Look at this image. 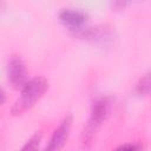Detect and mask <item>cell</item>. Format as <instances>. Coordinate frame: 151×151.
<instances>
[{
    "label": "cell",
    "instance_id": "1",
    "mask_svg": "<svg viewBox=\"0 0 151 151\" xmlns=\"http://www.w3.org/2000/svg\"><path fill=\"white\" fill-rule=\"evenodd\" d=\"M48 90V81L44 77H34L26 81V84L21 87V92L19 98L12 105L11 112L14 116H20L26 111L31 110L37 101L41 99V97Z\"/></svg>",
    "mask_w": 151,
    "mask_h": 151
},
{
    "label": "cell",
    "instance_id": "2",
    "mask_svg": "<svg viewBox=\"0 0 151 151\" xmlns=\"http://www.w3.org/2000/svg\"><path fill=\"white\" fill-rule=\"evenodd\" d=\"M109 111H110V99L107 97H101L93 103L87 124L85 125L81 132L83 147L88 149L92 146V144L94 143L97 132L99 131L100 126L103 125V123L109 116Z\"/></svg>",
    "mask_w": 151,
    "mask_h": 151
},
{
    "label": "cell",
    "instance_id": "3",
    "mask_svg": "<svg viewBox=\"0 0 151 151\" xmlns=\"http://www.w3.org/2000/svg\"><path fill=\"white\" fill-rule=\"evenodd\" d=\"M7 79L13 88H21L27 81V70L19 55H11L7 61Z\"/></svg>",
    "mask_w": 151,
    "mask_h": 151
},
{
    "label": "cell",
    "instance_id": "4",
    "mask_svg": "<svg viewBox=\"0 0 151 151\" xmlns=\"http://www.w3.org/2000/svg\"><path fill=\"white\" fill-rule=\"evenodd\" d=\"M87 14L80 9H72V8H65L59 13V20L60 22L68 28L70 31L79 34L84 28H86L87 22Z\"/></svg>",
    "mask_w": 151,
    "mask_h": 151
},
{
    "label": "cell",
    "instance_id": "5",
    "mask_svg": "<svg viewBox=\"0 0 151 151\" xmlns=\"http://www.w3.org/2000/svg\"><path fill=\"white\" fill-rule=\"evenodd\" d=\"M71 125H72V114H67L61 123L59 124V126L54 130L48 145L46 146V149L48 151H57L64 147V145L67 142L68 134H70V130H71Z\"/></svg>",
    "mask_w": 151,
    "mask_h": 151
},
{
    "label": "cell",
    "instance_id": "6",
    "mask_svg": "<svg viewBox=\"0 0 151 151\" xmlns=\"http://www.w3.org/2000/svg\"><path fill=\"white\" fill-rule=\"evenodd\" d=\"M136 92L139 96H147L150 92V77L149 74H145L139 79V81L136 85Z\"/></svg>",
    "mask_w": 151,
    "mask_h": 151
},
{
    "label": "cell",
    "instance_id": "7",
    "mask_svg": "<svg viewBox=\"0 0 151 151\" xmlns=\"http://www.w3.org/2000/svg\"><path fill=\"white\" fill-rule=\"evenodd\" d=\"M40 140H41V133H39V132L34 133V134L26 142V144L22 146V150H37V149L39 147Z\"/></svg>",
    "mask_w": 151,
    "mask_h": 151
},
{
    "label": "cell",
    "instance_id": "8",
    "mask_svg": "<svg viewBox=\"0 0 151 151\" xmlns=\"http://www.w3.org/2000/svg\"><path fill=\"white\" fill-rule=\"evenodd\" d=\"M133 1H136V0H112V7L114 9H117V11L124 9L125 7L131 5Z\"/></svg>",
    "mask_w": 151,
    "mask_h": 151
},
{
    "label": "cell",
    "instance_id": "9",
    "mask_svg": "<svg viewBox=\"0 0 151 151\" xmlns=\"http://www.w3.org/2000/svg\"><path fill=\"white\" fill-rule=\"evenodd\" d=\"M139 147H140L139 145H134V144H125V145L119 146L118 149H123V150H125V149H129V150H137V149H139Z\"/></svg>",
    "mask_w": 151,
    "mask_h": 151
},
{
    "label": "cell",
    "instance_id": "10",
    "mask_svg": "<svg viewBox=\"0 0 151 151\" xmlns=\"http://www.w3.org/2000/svg\"><path fill=\"white\" fill-rule=\"evenodd\" d=\"M5 101H6V94H5V92L0 88V105H2Z\"/></svg>",
    "mask_w": 151,
    "mask_h": 151
},
{
    "label": "cell",
    "instance_id": "11",
    "mask_svg": "<svg viewBox=\"0 0 151 151\" xmlns=\"http://www.w3.org/2000/svg\"><path fill=\"white\" fill-rule=\"evenodd\" d=\"M5 7V0H0V11H2Z\"/></svg>",
    "mask_w": 151,
    "mask_h": 151
}]
</instances>
